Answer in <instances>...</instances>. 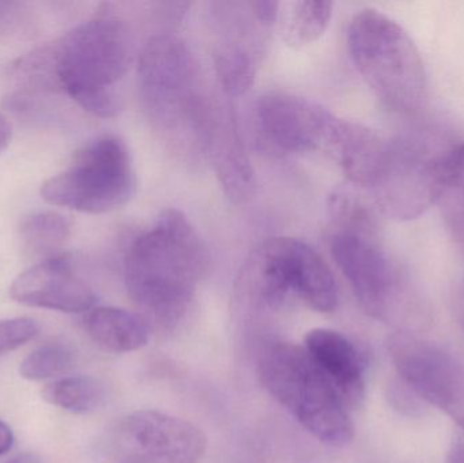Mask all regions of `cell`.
Wrapping results in <instances>:
<instances>
[{
	"instance_id": "5",
	"label": "cell",
	"mask_w": 464,
	"mask_h": 463,
	"mask_svg": "<svg viewBox=\"0 0 464 463\" xmlns=\"http://www.w3.org/2000/svg\"><path fill=\"white\" fill-rule=\"evenodd\" d=\"M259 377L270 396L319 442L332 448L352 442L349 408L304 347L291 342L266 345L259 356Z\"/></svg>"
},
{
	"instance_id": "23",
	"label": "cell",
	"mask_w": 464,
	"mask_h": 463,
	"mask_svg": "<svg viewBox=\"0 0 464 463\" xmlns=\"http://www.w3.org/2000/svg\"><path fill=\"white\" fill-rule=\"evenodd\" d=\"M430 405L443 410L464 434V367L455 362L436 388Z\"/></svg>"
},
{
	"instance_id": "12",
	"label": "cell",
	"mask_w": 464,
	"mask_h": 463,
	"mask_svg": "<svg viewBox=\"0 0 464 463\" xmlns=\"http://www.w3.org/2000/svg\"><path fill=\"white\" fill-rule=\"evenodd\" d=\"M207 157L226 196L235 204L245 203L253 196L256 179L253 166L246 154L237 130L234 111L214 105L208 128Z\"/></svg>"
},
{
	"instance_id": "8",
	"label": "cell",
	"mask_w": 464,
	"mask_h": 463,
	"mask_svg": "<svg viewBox=\"0 0 464 463\" xmlns=\"http://www.w3.org/2000/svg\"><path fill=\"white\" fill-rule=\"evenodd\" d=\"M259 132L273 149L288 154L327 152L340 117L307 98L272 92L256 103Z\"/></svg>"
},
{
	"instance_id": "15",
	"label": "cell",
	"mask_w": 464,
	"mask_h": 463,
	"mask_svg": "<svg viewBox=\"0 0 464 463\" xmlns=\"http://www.w3.org/2000/svg\"><path fill=\"white\" fill-rule=\"evenodd\" d=\"M90 339L108 352L128 353L149 342L150 328L140 315L119 307H94L84 318Z\"/></svg>"
},
{
	"instance_id": "29",
	"label": "cell",
	"mask_w": 464,
	"mask_h": 463,
	"mask_svg": "<svg viewBox=\"0 0 464 463\" xmlns=\"http://www.w3.org/2000/svg\"><path fill=\"white\" fill-rule=\"evenodd\" d=\"M5 463H41V459L35 454L26 453L21 454V456L15 457V458Z\"/></svg>"
},
{
	"instance_id": "24",
	"label": "cell",
	"mask_w": 464,
	"mask_h": 463,
	"mask_svg": "<svg viewBox=\"0 0 464 463\" xmlns=\"http://www.w3.org/2000/svg\"><path fill=\"white\" fill-rule=\"evenodd\" d=\"M40 332V326L32 318L18 317L0 321V356L18 350L32 342Z\"/></svg>"
},
{
	"instance_id": "14",
	"label": "cell",
	"mask_w": 464,
	"mask_h": 463,
	"mask_svg": "<svg viewBox=\"0 0 464 463\" xmlns=\"http://www.w3.org/2000/svg\"><path fill=\"white\" fill-rule=\"evenodd\" d=\"M386 147L387 143L370 128L341 119L327 154L343 169L349 181L370 189L381 170Z\"/></svg>"
},
{
	"instance_id": "30",
	"label": "cell",
	"mask_w": 464,
	"mask_h": 463,
	"mask_svg": "<svg viewBox=\"0 0 464 463\" xmlns=\"http://www.w3.org/2000/svg\"><path fill=\"white\" fill-rule=\"evenodd\" d=\"M125 463H128V462H125Z\"/></svg>"
},
{
	"instance_id": "10",
	"label": "cell",
	"mask_w": 464,
	"mask_h": 463,
	"mask_svg": "<svg viewBox=\"0 0 464 463\" xmlns=\"http://www.w3.org/2000/svg\"><path fill=\"white\" fill-rule=\"evenodd\" d=\"M330 246L360 306L372 317L383 318L394 295L395 280L379 227L337 228Z\"/></svg>"
},
{
	"instance_id": "9",
	"label": "cell",
	"mask_w": 464,
	"mask_h": 463,
	"mask_svg": "<svg viewBox=\"0 0 464 463\" xmlns=\"http://www.w3.org/2000/svg\"><path fill=\"white\" fill-rule=\"evenodd\" d=\"M117 440L128 463H198L207 450L198 427L152 410L128 415L117 427Z\"/></svg>"
},
{
	"instance_id": "22",
	"label": "cell",
	"mask_w": 464,
	"mask_h": 463,
	"mask_svg": "<svg viewBox=\"0 0 464 463\" xmlns=\"http://www.w3.org/2000/svg\"><path fill=\"white\" fill-rule=\"evenodd\" d=\"M75 362L72 350L62 342H46L35 348L21 362L19 375L32 382L49 380L64 374Z\"/></svg>"
},
{
	"instance_id": "3",
	"label": "cell",
	"mask_w": 464,
	"mask_h": 463,
	"mask_svg": "<svg viewBox=\"0 0 464 463\" xmlns=\"http://www.w3.org/2000/svg\"><path fill=\"white\" fill-rule=\"evenodd\" d=\"M141 98L150 122L171 149L207 155L214 103L207 97L198 62L176 35H157L139 59Z\"/></svg>"
},
{
	"instance_id": "4",
	"label": "cell",
	"mask_w": 464,
	"mask_h": 463,
	"mask_svg": "<svg viewBox=\"0 0 464 463\" xmlns=\"http://www.w3.org/2000/svg\"><path fill=\"white\" fill-rule=\"evenodd\" d=\"M348 46L360 75L387 109L409 114L422 105L427 71L416 43L398 22L365 8L349 24Z\"/></svg>"
},
{
	"instance_id": "7",
	"label": "cell",
	"mask_w": 464,
	"mask_h": 463,
	"mask_svg": "<svg viewBox=\"0 0 464 463\" xmlns=\"http://www.w3.org/2000/svg\"><path fill=\"white\" fill-rule=\"evenodd\" d=\"M446 151L438 154L427 141L411 136L387 143L381 170L370 188L376 208L398 222L424 215L438 200Z\"/></svg>"
},
{
	"instance_id": "17",
	"label": "cell",
	"mask_w": 464,
	"mask_h": 463,
	"mask_svg": "<svg viewBox=\"0 0 464 463\" xmlns=\"http://www.w3.org/2000/svg\"><path fill=\"white\" fill-rule=\"evenodd\" d=\"M296 296L319 313H332L338 304L334 275L326 261L303 241L297 253Z\"/></svg>"
},
{
	"instance_id": "19",
	"label": "cell",
	"mask_w": 464,
	"mask_h": 463,
	"mask_svg": "<svg viewBox=\"0 0 464 463\" xmlns=\"http://www.w3.org/2000/svg\"><path fill=\"white\" fill-rule=\"evenodd\" d=\"M71 236V222L54 211L33 212L19 226L22 246L32 256L43 260L56 257Z\"/></svg>"
},
{
	"instance_id": "1",
	"label": "cell",
	"mask_w": 464,
	"mask_h": 463,
	"mask_svg": "<svg viewBox=\"0 0 464 463\" xmlns=\"http://www.w3.org/2000/svg\"><path fill=\"white\" fill-rule=\"evenodd\" d=\"M132 53L124 22L100 14L19 59L14 72L24 83L62 90L89 113L111 119L122 109L119 86L132 65Z\"/></svg>"
},
{
	"instance_id": "13",
	"label": "cell",
	"mask_w": 464,
	"mask_h": 463,
	"mask_svg": "<svg viewBox=\"0 0 464 463\" xmlns=\"http://www.w3.org/2000/svg\"><path fill=\"white\" fill-rule=\"evenodd\" d=\"M304 348L346 407H360L364 400V366L353 342L338 332L321 328L305 336Z\"/></svg>"
},
{
	"instance_id": "20",
	"label": "cell",
	"mask_w": 464,
	"mask_h": 463,
	"mask_svg": "<svg viewBox=\"0 0 464 463\" xmlns=\"http://www.w3.org/2000/svg\"><path fill=\"white\" fill-rule=\"evenodd\" d=\"M41 397L60 410L87 415L105 404L106 388L97 378L79 375L49 383L41 391Z\"/></svg>"
},
{
	"instance_id": "2",
	"label": "cell",
	"mask_w": 464,
	"mask_h": 463,
	"mask_svg": "<svg viewBox=\"0 0 464 463\" xmlns=\"http://www.w3.org/2000/svg\"><path fill=\"white\" fill-rule=\"evenodd\" d=\"M208 264L203 241L177 209H166L132 242L124 261L125 287L149 328L170 331L184 320Z\"/></svg>"
},
{
	"instance_id": "6",
	"label": "cell",
	"mask_w": 464,
	"mask_h": 463,
	"mask_svg": "<svg viewBox=\"0 0 464 463\" xmlns=\"http://www.w3.org/2000/svg\"><path fill=\"white\" fill-rule=\"evenodd\" d=\"M135 192L132 159L124 141L102 136L84 146L62 173L46 179L41 198L83 214H106L125 206Z\"/></svg>"
},
{
	"instance_id": "27",
	"label": "cell",
	"mask_w": 464,
	"mask_h": 463,
	"mask_svg": "<svg viewBox=\"0 0 464 463\" xmlns=\"http://www.w3.org/2000/svg\"><path fill=\"white\" fill-rule=\"evenodd\" d=\"M14 446V434L7 424L0 421V456H5V453L13 449Z\"/></svg>"
},
{
	"instance_id": "18",
	"label": "cell",
	"mask_w": 464,
	"mask_h": 463,
	"mask_svg": "<svg viewBox=\"0 0 464 463\" xmlns=\"http://www.w3.org/2000/svg\"><path fill=\"white\" fill-rule=\"evenodd\" d=\"M436 204L447 230L464 247V144L447 150Z\"/></svg>"
},
{
	"instance_id": "16",
	"label": "cell",
	"mask_w": 464,
	"mask_h": 463,
	"mask_svg": "<svg viewBox=\"0 0 464 463\" xmlns=\"http://www.w3.org/2000/svg\"><path fill=\"white\" fill-rule=\"evenodd\" d=\"M333 3L296 0L280 3V34L291 48L300 49L315 43L329 27Z\"/></svg>"
},
{
	"instance_id": "28",
	"label": "cell",
	"mask_w": 464,
	"mask_h": 463,
	"mask_svg": "<svg viewBox=\"0 0 464 463\" xmlns=\"http://www.w3.org/2000/svg\"><path fill=\"white\" fill-rule=\"evenodd\" d=\"M13 138V130H11L10 122L7 117L0 113V154L7 149Z\"/></svg>"
},
{
	"instance_id": "26",
	"label": "cell",
	"mask_w": 464,
	"mask_h": 463,
	"mask_svg": "<svg viewBox=\"0 0 464 463\" xmlns=\"http://www.w3.org/2000/svg\"><path fill=\"white\" fill-rule=\"evenodd\" d=\"M447 463H464V434L458 437L450 446Z\"/></svg>"
},
{
	"instance_id": "21",
	"label": "cell",
	"mask_w": 464,
	"mask_h": 463,
	"mask_svg": "<svg viewBox=\"0 0 464 463\" xmlns=\"http://www.w3.org/2000/svg\"><path fill=\"white\" fill-rule=\"evenodd\" d=\"M215 70L227 97L237 98L250 90L254 82L253 59L235 43H220L214 54Z\"/></svg>"
},
{
	"instance_id": "25",
	"label": "cell",
	"mask_w": 464,
	"mask_h": 463,
	"mask_svg": "<svg viewBox=\"0 0 464 463\" xmlns=\"http://www.w3.org/2000/svg\"><path fill=\"white\" fill-rule=\"evenodd\" d=\"M251 10H253L256 18L262 24H275L278 18V11H280V3L278 2H254L251 3Z\"/></svg>"
},
{
	"instance_id": "11",
	"label": "cell",
	"mask_w": 464,
	"mask_h": 463,
	"mask_svg": "<svg viewBox=\"0 0 464 463\" xmlns=\"http://www.w3.org/2000/svg\"><path fill=\"white\" fill-rule=\"evenodd\" d=\"M10 296L24 306L68 314L89 313L97 302L92 288L62 255L41 260L18 275L11 285Z\"/></svg>"
}]
</instances>
